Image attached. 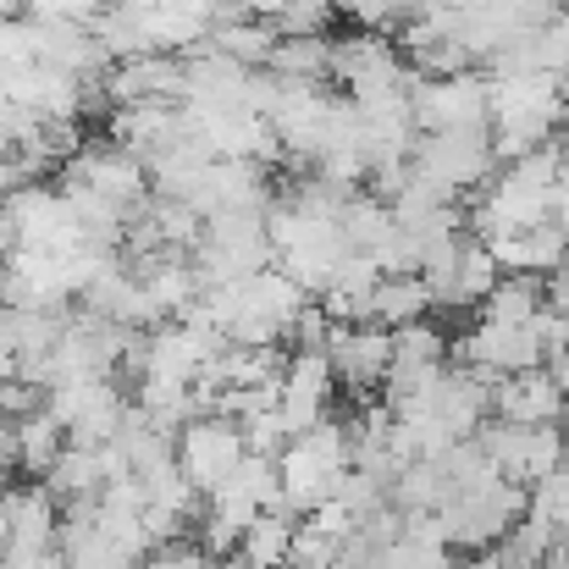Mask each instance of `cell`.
I'll use <instances>...</instances> for the list:
<instances>
[{
  "instance_id": "1",
  "label": "cell",
  "mask_w": 569,
  "mask_h": 569,
  "mask_svg": "<svg viewBox=\"0 0 569 569\" xmlns=\"http://www.w3.org/2000/svg\"><path fill=\"white\" fill-rule=\"evenodd\" d=\"M355 470V453H349V426L338 420H321L316 431L293 437L282 453H277V492H282V515L288 520H305L316 503H327L338 492V481Z\"/></svg>"
},
{
  "instance_id": "2",
  "label": "cell",
  "mask_w": 569,
  "mask_h": 569,
  "mask_svg": "<svg viewBox=\"0 0 569 569\" xmlns=\"http://www.w3.org/2000/svg\"><path fill=\"white\" fill-rule=\"evenodd\" d=\"M437 520H442V542H448V548L481 553V548H492L515 520H526V487H515V481H503V476H487V481L453 492V498L437 509Z\"/></svg>"
},
{
  "instance_id": "3",
  "label": "cell",
  "mask_w": 569,
  "mask_h": 569,
  "mask_svg": "<svg viewBox=\"0 0 569 569\" xmlns=\"http://www.w3.org/2000/svg\"><path fill=\"white\" fill-rule=\"evenodd\" d=\"M409 172H420L426 183H437L453 199H470L492 183L498 156H492V133L470 128V133H420L409 150Z\"/></svg>"
},
{
  "instance_id": "4",
  "label": "cell",
  "mask_w": 569,
  "mask_h": 569,
  "mask_svg": "<svg viewBox=\"0 0 569 569\" xmlns=\"http://www.w3.org/2000/svg\"><path fill=\"white\" fill-rule=\"evenodd\" d=\"M476 442H481V453L492 459V470H498L503 481L526 487V492H531L537 481H548L569 459L565 426H503V420H492V426L476 431Z\"/></svg>"
},
{
  "instance_id": "5",
  "label": "cell",
  "mask_w": 569,
  "mask_h": 569,
  "mask_svg": "<svg viewBox=\"0 0 569 569\" xmlns=\"http://www.w3.org/2000/svg\"><path fill=\"white\" fill-rule=\"evenodd\" d=\"M61 178H72V183H83V189H94L117 216H122V227L128 221H139L144 210H150V172H144V161L139 156H128L122 144H111V139H100V144H83L67 167H61Z\"/></svg>"
},
{
  "instance_id": "6",
  "label": "cell",
  "mask_w": 569,
  "mask_h": 569,
  "mask_svg": "<svg viewBox=\"0 0 569 569\" xmlns=\"http://www.w3.org/2000/svg\"><path fill=\"white\" fill-rule=\"evenodd\" d=\"M409 117H415V133L487 128V78L481 72H453V78L409 72Z\"/></svg>"
},
{
  "instance_id": "7",
  "label": "cell",
  "mask_w": 569,
  "mask_h": 569,
  "mask_svg": "<svg viewBox=\"0 0 569 569\" xmlns=\"http://www.w3.org/2000/svg\"><path fill=\"white\" fill-rule=\"evenodd\" d=\"M61 509L44 487H6L0 492V569H33L56 553Z\"/></svg>"
},
{
  "instance_id": "8",
  "label": "cell",
  "mask_w": 569,
  "mask_h": 569,
  "mask_svg": "<svg viewBox=\"0 0 569 569\" xmlns=\"http://www.w3.org/2000/svg\"><path fill=\"white\" fill-rule=\"evenodd\" d=\"M172 459H178V470H183V481L193 492L210 498L243 465V437L221 415H193V420H183V431L172 437Z\"/></svg>"
},
{
  "instance_id": "9",
  "label": "cell",
  "mask_w": 569,
  "mask_h": 569,
  "mask_svg": "<svg viewBox=\"0 0 569 569\" xmlns=\"http://www.w3.org/2000/svg\"><path fill=\"white\" fill-rule=\"evenodd\" d=\"M44 409L61 420L67 442H78V448H106V442L117 437L122 415H128V403H122V387H117L111 377L56 387V392H44Z\"/></svg>"
},
{
  "instance_id": "10",
  "label": "cell",
  "mask_w": 569,
  "mask_h": 569,
  "mask_svg": "<svg viewBox=\"0 0 569 569\" xmlns=\"http://www.w3.org/2000/svg\"><path fill=\"white\" fill-rule=\"evenodd\" d=\"M332 398H338V377H332V360L321 349L288 355L282 381H277V415H282L288 437H305L321 420H332Z\"/></svg>"
},
{
  "instance_id": "11",
  "label": "cell",
  "mask_w": 569,
  "mask_h": 569,
  "mask_svg": "<svg viewBox=\"0 0 569 569\" xmlns=\"http://www.w3.org/2000/svg\"><path fill=\"white\" fill-rule=\"evenodd\" d=\"M459 366L476 371L481 381H503L520 371L542 366V343L531 327H498V321H470V332L459 338Z\"/></svg>"
},
{
  "instance_id": "12",
  "label": "cell",
  "mask_w": 569,
  "mask_h": 569,
  "mask_svg": "<svg viewBox=\"0 0 569 569\" xmlns=\"http://www.w3.org/2000/svg\"><path fill=\"white\" fill-rule=\"evenodd\" d=\"M327 360H332V377L338 387H349L360 403L381 392V381H387V366H392V332H381V327H338L332 321V338H327Z\"/></svg>"
},
{
  "instance_id": "13",
  "label": "cell",
  "mask_w": 569,
  "mask_h": 569,
  "mask_svg": "<svg viewBox=\"0 0 569 569\" xmlns=\"http://www.w3.org/2000/svg\"><path fill=\"white\" fill-rule=\"evenodd\" d=\"M565 392L553 387V377L542 366L492 381V420H503V426H565Z\"/></svg>"
},
{
  "instance_id": "14",
  "label": "cell",
  "mask_w": 569,
  "mask_h": 569,
  "mask_svg": "<svg viewBox=\"0 0 569 569\" xmlns=\"http://www.w3.org/2000/svg\"><path fill=\"white\" fill-rule=\"evenodd\" d=\"M481 243V238H476ZM487 254L503 277H553L559 260L569 254V238L553 221H537V227H520V232H498L487 238Z\"/></svg>"
},
{
  "instance_id": "15",
  "label": "cell",
  "mask_w": 569,
  "mask_h": 569,
  "mask_svg": "<svg viewBox=\"0 0 569 569\" xmlns=\"http://www.w3.org/2000/svg\"><path fill=\"white\" fill-rule=\"evenodd\" d=\"M498 277H503V271L492 266L487 243L465 238L459 254H453V271H448L442 282H431V305H437V310H481V299L498 288Z\"/></svg>"
},
{
  "instance_id": "16",
  "label": "cell",
  "mask_w": 569,
  "mask_h": 569,
  "mask_svg": "<svg viewBox=\"0 0 569 569\" xmlns=\"http://www.w3.org/2000/svg\"><path fill=\"white\" fill-rule=\"evenodd\" d=\"M437 305H431V288L420 271H398V277H377L371 288V305H366V327H381V332H398L409 321H426Z\"/></svg>"
},
{
  "instance_id": "17",
  "label": "cell",
  "mask_w": 569,
  "mask_h": 569,
  "mask_svg": "<svg viewBox=\"0 0 569 569\" xmlns=\"http://www.w3.org/2000/svg\"><path fill=\"white\" fill-rule=\"evenodd\" d=\"M44 492L50 498H67V503H94L106 492V470H100V448H78L67 442L56 453V465L44 470Z\"/></svg>"
},
{
  "instance_id": "18",
  "label": "cell",
  "mask_w": 569,
  "mask_h": 569,
  "mask_svg": "<svg viewBox=\"0 0 569 569\" xmlns=\"http://www.w3.org/2000/svg\"><path fill=\"white\" fill-rule=\"evenodd\" d=\"M338 227H343V238H349V254H366L371 266L381 260V249L392 243V232H398V221H392V210L371 199V193H349V204H343V216H338Z\"/></svg>"
},
{
  "instance_id": "19",
  "label": "cell",
  "mask_w": 569,
  "mask_h": 569,
  "mask_svg": "<svg viewBox=\"0 0 569 569\" xmlns=\"http://www.w3.org/2000/svg\"><path fill=\"white\" fill-rule=\"evenodd\" d=\"M210 50H221V56H232L238 67L260 72V67L271 61V50H277V28L260 22V17H221V22L210 28Z\"/></svg>"
},
{
  "instance_id": "20",
  "label": "cell",
  "mask_w": 569,
  "mask_h": 569,
  "mask_svg": "<svg viewBox=\"0 0 569 569\" xmlns=\"http://www.w3.org/2000/svg\"><path fill=\"white\" fill-rule=\"evenodd\" d=\"M542 277H498V288L481 299L476 321H498V327H531L542 316Z\"/></svg>"
},
{
  "instance_id": "21",
  "label": "cell",
  "mask_w": 569,
  "mask_h": 569,
  "mask_svg": "<svg viewBox=\"0 0 569 569\" xmlns=\"http://www.w3.org/2000/svg\"><path fill=\"white\" fill-rule=\"evenodd\" d=\"M11 437H17V470H28V476H39L44 481V470L56 465V453L67 448V431H61V420L39 403L33 415H22L17 426H11Z\"/></svg>"
},
{
  "instance_id": "22",
  "label": "cell",
  "mask_w": 569,
  "mask_h": 569,
  "mask_svg": "<svg viewBox=\"0 0 569 569\" xmlns=\"http://www.w3.org/2000/svg\"><path fill=\"white\" fill-rule=\"evenodd\" d=\"M293 526H299V520H288L282 509H266V515H260V520L238 537V548H232V553H238L249 569H288V542H293Z\"/></svg>"
},
{
  "instance_id": "23",
  "label": "cell",
  "mask_w": 569,
  "mask_h": 569,
  "mask_svg": "<svg viewBox=\"0 0 569 569\" xmlns=\"http://www.w3.org/2000/svg\"><path fill=\"white\" fill-rule=\"evenodd\" d=\"M553 548H559V537L542 526V520H515L498 542H492V553H498V569H542L553 559Z\"/></svg>"
},
{
  "instance_id": "24",
  "label": "cell",
  "mask_w": 569,
  "mask_h": 569,
  "mask_svg": "<svg viewBox=\"0 0 569 569\" xmlns=\"http://www.w3.org/2000/svg\"><path fill=\"white\" fill-rule=\"evenodd\" d=\"M526 515L542 520L553 537H569V459L548 476V481H537V487L526 492Z\"/></svg>"
},
{
  "instance_id": "25",
  "label": "cell",
  "mask_w": 569,
  "mask_h": 569,
  "mask_svg": "<svg viewBox=\"0 0 569 569\" xmlns=\"http://www.w3.org/2000/svg\"><path fill=\"white\" fill-rule=\"evenodd\" d=\"M288 569H338V542L316 526H293V542H288Z\"/></svg>"
},
{
  "instance_id": "26",
  "label": "cell",
  "mask_w": 569,
  "mask_h": 569,
  "mask_svg": "<svg viewBox=\"0 0 569 569\" xmlns=\"http://www.w3.org/2000/svg\"><path fill=\"white\" fill-rule=\"evenodd\" d=\"M150 569H216V559L199 548V542H167V548H156V559H144Z\"/></svg>"
},
{
  "instance_id": "27",
  "label": "cell",
  "mask_w": 569,
  "mask_h": 569,
  "mask_svg": "<svg viewBox=\"0 0 569 569\" xmlns=\"http://www.w3.org/2000/svg\"><path fill=\"white\" fill-rule=\"evenodd\" d=\"M542 299H548V310L569 316V254L559 260V271H553V277H542Z\"/></svg>"
},
{
  "instance_id": "28",
  "label": "cell",
  "mask_w": 569,
  "mask_h": 569,
  "mask_svg": "<svg viewBox=\"0 0 569 569\" xmlns=\"http://www.w3.org/2000/svg\"><path fill=\"white\" fill-rule=\"evenodd\" d=\"M542 371L553 377V387L565 392V403H569V349H565V355H553V360H542Z\"/></svg>"
},
{
  "instance_id": "29",
  "label": "cell",
  "mask_w": 569,
  "mask_h": 569,
  "mask_svg": "<svg viewBox=\"0 0 569 569\" xmlns=\"http://www.w3.org/2000/svg\"><path fill=\"white\" fill-rule=\"evenodd\" d=\"M559 569H569V537H559Z\"/></svg>"
}]
</instances>
